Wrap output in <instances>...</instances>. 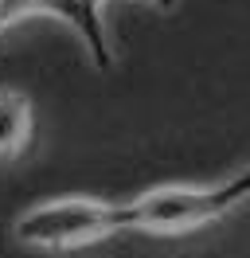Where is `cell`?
<instances>
[{
    "mask_svg": "<svg viewBox=\"0 0 250 258\" xmlns=\"http://www.w3.org/2000/svg\"><path fill=\"white\" fill-rule=\"evenodd\" d=\"M242 200H250V168L223 184H207V188H156L137 200H125V227L176 235V231L215 223Z\"/></svg>",
    "mask_w": 250,
    "mask_h": 258,
    "instance_id": "cell-1",
    "label": "cell"
},
{
    "mask_svg": "<svg viewBox=\"0 0 250 258\" xmlns=\"http://www.w3.org/2000/svg\"><path fill=\"white\" fill-rule=\"evenodd\" d=\"M31 137V98L20 90H0V161L20 157Z\"/></svg>",
    "mask_w": 250,
    "mask_h": 258,
    "instance_id": "cell-3",
    "label": "cell"
},
{
    "mask_svg": "<svg viewBox=\"0 0 250 258\" xmlns=\"http://www.w3.org/2000/svg\"><path fill=\"white\" fill-rule=\"evenodd\" d=\"M129 231L125 227V204H102V200H59L39 204L16 219V239L24 246L43 250H71L86 246L106 235Z\"/></svg>",
    "mask_w": 250,
    "mask_h": 258,
    "instance_id": "cell-2",
    "label": "cell"
}]
</instances>
